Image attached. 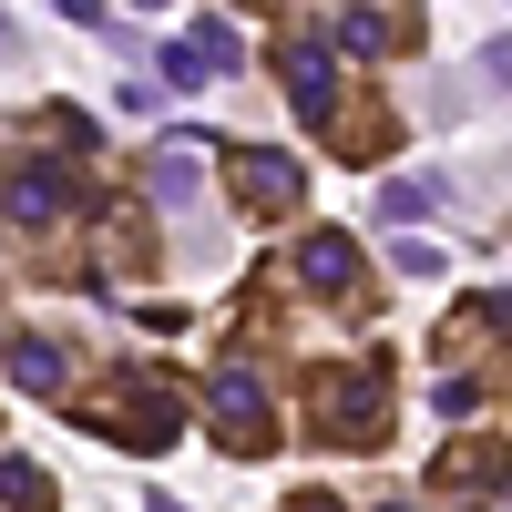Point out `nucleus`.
Here are the masks:
<instances>
[{"instance_id": "1", "label": "nucleus", "mask_w": 512, "mask_h": 512, "mask_svg": "<svg viewBox=\"0 0 512 512\" xmlns=\"http://www.w3.org/2000/svg\"><path fill=\"white\" fill-rule=\"evenodd\" d=\"M93 441H113V451H175V431H185V379H164V369H103L82 400H62Z\"/></svg>"}, {"instance_id": "2", "label": "nucleus", "mask_w": 512, "mask_h": 512, "mask_svg": "<svg viewBox=\"0 0 512 512\" xmlns=\"http://www.w3.org/2000/svg\"><path fill=\"white\" fill-rule=\"evenodd\" d=\"M390 359H308V441L318 451H379L390 441Z\"/></svg>"}, {"instance_id": "3", "label": "nucleus", "mask_w": 512, "mask_h": 512, "mask_svg": "<svg viewBox=\"0 0 512 512\" xmlns=\"http://www.w3.org/2000/svg\"><path fill=\"white\" fill-rule=\"evenodd\" d=\"M205 431H216V451H236V461L277 451V400H267V379H256L246 359H226L216 379H205Z\"/></svg>"}, {"instance_id": "4", "label": "nucleus", "mask_w": 512, "mask_h": 512, "mask_svg": "<svg viewBox=\"0 0 512 512\" xmlns=\"http://www.w3.org/2000/svg\"><path fill=\"white\" fill-rule=\"evenodd\" d=\"M72 205H82V185H72L62 154H11V164H0V226H11V236H52Z\"/></svg>"}, {"instance_id": "5", "label": "nucleus", "mask_w": 512, "mask_h": 512, "mask_svg": "<svg viewBox=\"0 0 512 512\" xmlns=\"http://www.w3.org/2000/svg\"><path fill=\"white\" fill-rule=\"evenodd\" d=\"M216 154H226V195L256 226H287L297 205H308V164L297 154H267V144H216Z\"/></svg>"}, {"instance_id": "6", "label": "nucleus", "mask_w": 512, "mask_h": 512, "mask_svg": "<svg viewBox=\"0 0 512 512\" xmlns=\"http://www.w3.org/2000/svg\"><path fill=\"white\" fill-rule=\"evenodd\" d=\"M308 134H318L338 164H369V154H390V144H400V113H390V93H379V82H338L328 113L308 123Z\"/></svg>"}, {"instance_id": "7", "label": "nucleus", "mask_w": 512, "mask_h": 512, "mask_svg": "<svg viewBox=\"0 0 512 512\" xmlns=\"http://www.w3.org/2000/svg\"><path fill=\"white\" fill-rule=\"evenodd\" d=\"M431 502H472V512H492V502H502V431L451 441V451L431 461Z\"/></svg>"}, {"instance_id": "8", "label": "nucleus", "mask_w": 512, "mask_h": 512, "mask_svg": "<svg viewBox=\"0 0 512 512\" xmlns=\"http://www.w3.org/2000/svg\"><path fill=\"white\" fill-rule=\"evenodd\" d=\"M0 359H11V379H21V400H41V410H62V400L82 390V369H72V349H62V338H41V328H11V338H0Z\"/></svg>"}, {"instance_id": "9", "label": "nucleus", "mask_w": 512, "mask_h": 512, "mask_svg": "<svg viewBox=\"0 0 512 512\" xmlns=\"http://www.w3.org/2000/svg\"><path fill=\"white\" fill-rule=\"evenodd\" d=\"M123 267H154V236H144V205H103L93 216V256H72V277L82 287H103Z\"/></svg>"}, {"instance_id": "10", "label": "nucleus", "mask_w": 512, "mask_h": 512, "mask_svg": "<svg viewBox=\"0 0 512 512\" xmlns=\"http://www.w3.org/2000/svg\"><path fill=\"white\" fill-rule=\"evenodd\" d=\"M277 82H287V103L297 113H328V93H338V82H349V72H338V52H328V31H287L277 41Z\"/></svg>"}, {"instance_id": "11", "label": "nucleus", "mask_w": 512, "mask_h": 512, "mask_svg": "<svg viewBox=\"0 0 512 512\" xmlns=\"http://www.w3.org/2000/svg\"><path fill=\"white\" fill-rule=\"evenodd\" d=\"M297 287L308 297H338V308H359V246L338 226H308L297 236Z\"/></svg>"}, {"instance_id": "12", "label": "nucleus", "mask_w": 512, "mask_h": 512, "mask_svg": "<svg viewBox=\"0 0 512 512\" xmlns=\"http://www.w3.org/2000/svg\"><path fill=\"white\" fill-rule=\"evenodd\" d=\"M205 154L216 144H195V134H175V144H154V164H144V195L175 216V205H195V185H205Z\"/></svg>"}, {"instance_id": "13", "label": "nucleus", "mask_w": 512, "mask_h": 512, "mask_svg": "<svg viewBox=\"0 0 512 512\" xmlns=\"http://www.w3.org/2000/svg\"><path fill=\"white\" fill-rule=\"evenodd\" d=\"M502 349V287H482V297H461V308L441 318V359H461V349Z\"/></svg>"}, {"instance_id": "14", "label": "nucleus", "mask_w": 512, "mask_h": 512, "mask_svg": "<svg viewBox=\"0 0 512 512\" xmlns=\"http://www.w3.org/2000/svg\"><path fill=\"white\" fill-rule=\"evenodd\" d=\"M185 52L205 62V82H236V72H246V31H236L226 11H205V21L185 31Z\"/></svg>"}, {"instance_id": "15", "label": "nucleus", "mask_w": 512, "mask_h": 512, "mask_svg": "<svg viewBox=\"0 0 512 512\" xmlns=\"http://www.w3.org/2000/svg\"><path fill=\"white\" fill-rule=\"evenodd\" d=\"M0 512H62V482L41 472V461H21V451H0Z\"/></svg>"}, {"instance_id": "16", "label": "nucleus", "mask_w": 512, "mask_h": 512, "mask_svg": "<svg viewBox=\"0 0 512 512\" xmlns=\"http://www.w3.org/2000/svg\"><path fill=\"white\" fill-rule=\"evenodd\" d=\"M492 390H502V349H492V359H482L472 379H461V369H451V379H441V390H431V410H441V420H472V410H492Z\"/></svg>"}, {"instance_id": "17", "label": "nucleus", "mask_w": 512, "mask_h": 512, "mask_svg": "<svg viewBox=\"0 0 512 512\" xmlns=\"http://www.w3.org/2000/svg\"><path fill=\"white\" fill-rule=\"evenodd\" d=\"M441 205V175H390L379 185V226H410V216H431Z\"/></svg>"}, {"instance_id": "18", "label": "nucleus", "mask_w": 512, "mask_h": 512, "mask_svg": "<svg viewBox=\"0 0 512 512\" xmlns=\"http://www.w3.org/2000/svg\"><path fill=\"white\" fill-rule=\"evenodd\" d=\"M41 134L72 144V154H103V123H93V113H72V103H41Z\"/></svg>"}, {"instance_id": "19", "label": "nucleus", "mask_w": 512, "mask_h": 512, "mask_svg": "<svg viewBox=\"0 0 512 512\" xmlns=\"http://www.w3.org/2000/svg\"><path fill=\"white\" fill-rule=\"evenodd\" d=\"M52 11H62V21H82V31H103V21H113L103 0H52Z\"/></svg>"}, {"instance_id": "20", "label": "nucleus", "mask_w": 512, "mask_h": 512, "mask_svg": "<svg viewBox=\"0 0 512 512\" xmlns=\"http://www.w3.org/2000/svg\"><path fill=\"white\" fill-rule=\"evenodd\" d=\"M287 512H349V502H338V492H297Z\"/></svg>"}, {"instance_id": "21", "label": "nucleus", "mask_w": 512, "mask_h": 512, "mask_svg": "<svg viewBox=\"0 0 512 512\" xmlns=\"http://www.w3.org/2000/svg\"><path fill=\"white\" fill-rule=\"evenodd\" d=\"M144 512H185V502H164V492H144Z\"/></svg>"}, {"instance_id": "22", "label": "nucleus", "mask_w": 512, "mask_h": 512, "mask_svg": "<svg viewBox=\"0 0 512 512\" xmlns=\"http://www.w3.org/2000/svg\"><path fill=\"white\" fill-rule=\"evenodd\" d=\"M379 512H420V502H379Z\"/></svg>"}, {"instance_id": "23", "label": "nucleus", "mask_w": 512, "mask_h": 512, "mask_svg": "<svg viewBox=\"0 0 512 512\" xmlns=\"http://www.w3.org/2000/svg\"><path fill=\"white\" fill-rule=\"evenodd\" d=\"M134 11H164V0H134Z\"/></svg>"}, {"instance_id": "24", "label": "nucleus", "mask_w": 512, "mask_h": 512, "mask_svg": "<svg viewBox=\"0 0 512 512\" xmlns=\"http://www.w3.org/2000/svg\"><path fill=\"white\" fill-rule=\"evenodd\" d=\"M0 41H11V21H0Z\"/></svg>"}]
</instances>
